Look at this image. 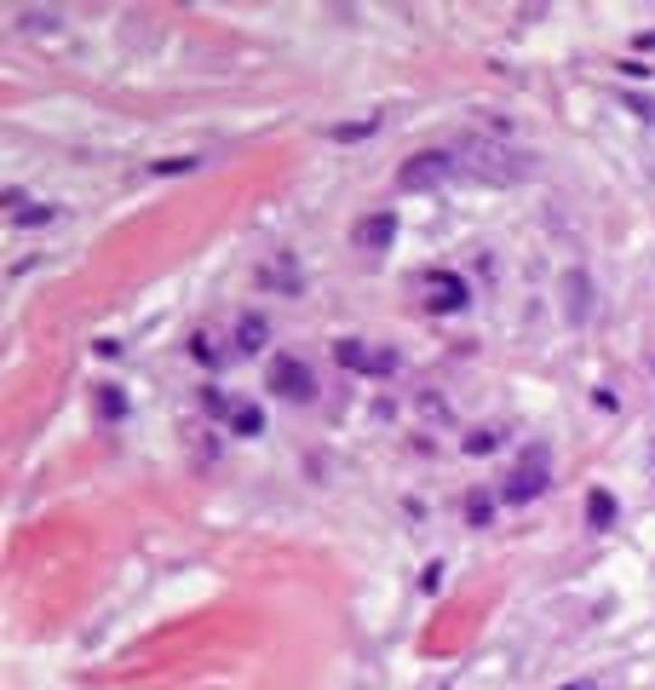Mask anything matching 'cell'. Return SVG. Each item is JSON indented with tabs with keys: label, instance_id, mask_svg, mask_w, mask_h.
<instances>
[{
	"label": "cell",
	"instance_id": "6da1fadb",
	"mask_svg": "<svg viewBox=\"0 0 655 690\" xmlns=\"http://www.w3.org/2000/svg\"><path fill=\"white\" fill-rule=\"evenodd\" d=\"M540 490H552V449H546V443H529V449L518 454V466L506 472V483H501V500H506V507H529Z\"/></svg>",
	"mask_w": 655,
	"mask_h": 690
},
{
	"label": "cell",
	"instance_id": "7a4b0ae2",
	"mask_svg": "<svg viewBox=\"0 0 655 690\" xmlns=\"http://www.w3.org/2000/svg\"><path fill=\"white\" fill-rule=\"evenodd\" d=\"M420 294H426V311H437V317L472 305V288H466L460 271H426V276H420Z\"/></svg>",
	"mask_w": 655,
	"mask_h": 690
},
{
	"label": "cell",
	"instance_id": "3957f363",
	"mask_svg": "<svg viewBox=\"0 0 655 690\" xmlns=\"http://www.w3.org/2000/svg\"><path fill=\"white\" fill-rule=\"evenodd\" d=\"M455 172V155L448 150H420V155H409V162L397 167V191H431L437 179H448Z\"/></svg>",
	"mask_w": 655,
	"mask_h": 690
},
{
	"label": "cell",
	"instance_id": "277c9868",
	"mask_svg": "<svg viewBox=\"0 0 655 690\" xmlns=\"http://www.w3.org/2000/svg\"><path fill=\"white\" fill-rule=\"evenodd\" d=\"M339 368L351 374H397V351H385V345H363V340H339L334 345Z\"/></svg>",
	"mask_w": 655,
	"mask_h": 690
},
{
	"label": "cell",
	"instance_id": "5b68a950",
	"mask_svg": "<svg viewBox=\"0 0 655 690\" xmlns=\"http://www.w3.org/2000/svg\"><path fill=\"white\" fill-rule=\"evenodd\" d=\"M264 386H271L276 397H288V403H305L310 391H317V380H310V368L300 363V357H276V363L264 368Z\"/></svg>",
	"mask_w": 655,
	"mask_h": 690
},
{
	"label": "cell",
	"instance_id": "8992f818",
	"mask_svg": "<svg viewBox=\"0 0 655 690\" xmlns=\"http://www.w3.org/2000/svg\"><path fill=\"white\" fill-rule=\"evenodd\" d=\"M264 340H271V322H264L259 311H247V317L236 322V334H230V351H236V357H259Z\"/></svg>",
	"mask_w": 655,
	"mask_h": 690
},
{
	"label": "cell",
	"instance_id": "52a82bcc",
	"mask_svg": "<svg viewBox=\"0 0 655 690\" xmlns=\"http://www.w3.org/2000/svg\"><path fill=\"white\" fill-rule=\"evenodd\" d=\"M392 237H397V219H392V213H374V219H363V225H356V242L374 247V254H385V247H392Z\"/></svg>",
	"mask_w": 655,
	"mask_h": 690
},
{
	"label": "cell",
	"instance_id": "ba28073f",
	"mask_svg": "<svg viewBox=\"0 0 655 690\" xmlns=\"http://www.w3.org/2000/svg\"><path fill=\"white\" fill-rule=\"evenodd\" d=\"M615 518H621V507H615V495H610V490H592V495H586V524L598 529V536L615 524Z\"/></svg>",
	"mask_w": 655,
	"mask_h": 690
},
{
	"label": "cell",
	"instance_id": "9c48e42d",
	"mask_svg": "<svg viewBox=\"0 0 655 690\" xmlns=\"http://www.w3.org/2000/svg\"><path fill=\"white\" fill-rule=\"evenodd\" d=\"M92 403H98L104 420H127V397H121V386H98V391H92Z\"/></svg>",
	"mask_w": 655,
	"mask_h": 690
},
{
	"label": "cell",
	"instance_id": "30bf717a",
	"mask_svg": "<svg viewBox=\"0 0 655 690\" xmlns=\"http://www.w3.org/2000/svg\"><path fill=\"white\" fill-rule=\"evenodd\" d=\"M190 357L201 368H218V357H225V351H218V340L208 334V328H196V334H190Z\"/></svg>",
	"mask_w": 655,
	"mask_h": 690
},
{
	"label": "cell",
	"instance_id": "8fae6325",
	"mask_svg": "<svg viewBox=\"0 0 655 690\" xmlns=\"http://www.w3.org/2000/svg\"><path fill=\"white\" fill-rule=\"evenodd\" d=\"M230 432H236V437H259L264 432V415L259 409H236V415H230Z\"/></svg>",
	"mask_w": 655,
	"mask_h": 690
},
{
	"label": "cell",
	"instance_id": "7c38bea8",
	"mask_svg": "<svg viewBox=\"0 0 655 690\" xmlns=\"http://www.w3.org/2000/svg\"><path fill=\"white\" fill-rule=\"evenodd\" d=\"M52 219H58L52 201H29V208L18 213V225H23V230H35V225H52Z\"/></svg>",
	"mask_w": 655,
	"mask_h": 690
},
{
	"label": "cell",
	"instance_id": "4fadbf2b",
	"mask_svg": "<svg viewBox=\"0 0 655 690\" xmlns=\"http://www.w3.org/2000/svg\"><path fill=\"white\" fill-rule=\"evenodd\" d=\"M380 133V121H351V127H334L328 138H339V145H356V138H374Z\"/></svg>",
	"mask_w": 655,
	"mask_h": 690
},
{
	"label": "cell",
	"instance_id": "5bb4252c",
	"mask_svg": "<svg viewBox=\"0 0 655 690\" xmlns=\"http://www.w3.org/2000/svg\"><path fill=\"white\" fill-rule=\"evenodd\" d=\"M494 449H501V432H489V426L466 437V454H494Z\"/></svg>",
	"mask_w": 655,
	"mask_h": 690
},
{
	"label": "cell",
	"instance_id": "9a60e30c",
	"mask_svg": "<svg viewBox=\"0 0 655 690\" xmlns=\"http://www.w3.org/2000/svg\"><path fill=\"white\" fill-rule=\"evenodd\" d=\"M196 167V155H167V162H155L150 172H161V179H179V172H190Z\"/></svg>",
	"mask_w": 655,
	"mask_h": 690
},
{
	"label": "cell",
	"instance_id": "2e32d148",
	"mask_svg": "<svg viewBox=\"0 0 655 690\" xmlns=\"http://www.w3.org/2000/svg\"><path fill=\"white\" fill-rule=\"evenodd\" d=\"M489 512H494V507H489V495H472V500H466V524H477V529H483V524H489Z\"/></svg>",
	"mask_w": 655,
	"mask_h": 690
},
{
	"label": "cell",
	"instance_id": "e0dca14e",
	"mask_svg": "<svg viewBox=\"0 0 655 690\" xmlns=\"http://www.w3.org/2000/svg\"><path fill=\"white\" fill-rule=\"evenodd\" d=\"M420 587H426V592L443 587V564H426V582H420Z\"/></svg>",
	"mask_w": 655,
	"mask_h": 690
},
{
	"label": "cell",
	"instance_id": "ac0fdd59",
	"mask_svg": "<svg viewBox=\"0 0 655 690\" xmlns=\"http://www.w3.org/2000/svg\"><path fill=\"white\" fill-rule=\"evenodd\" d=\"M644 478L655 483V443H650V454H644Z\"/></svg>",
	"mask_w": 655,
	"mask_h": 690
},
{
	"label": "cell",
	"instance_id": "d6986e66",
	"mask_svg": "<svg viewBox=\"0 0 655 690\" xmlns=\"http://www.w3.org/2000/svg\"><path fill=\"white\" fill-rule=\"evenodd\" d=\"M638 52H655V29H650V35H638Z\"/></svg>",
	"mask_w": 655,
	"mask_h": 690
},
{
	"label": "cell",
	"instance_id": "ffe728a7",
	"mask_svg": "<svg viewBox=\"0 0 655 690\" xmlns=\"http://www.w3.org/2000/svg\"><path fill=\"white\" fill-rule=\"evenodd\" d=\"M564 690H598V685H592V679H569Z\"/></svg>",
	"mask_w": 655,
	"mask_h": 690
}]
</instances>
